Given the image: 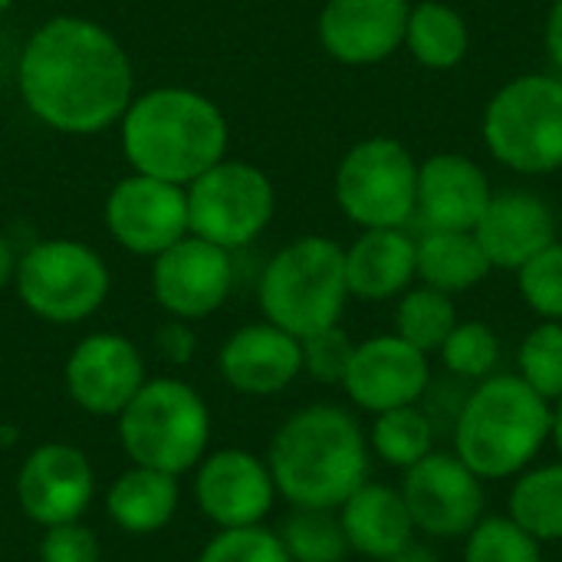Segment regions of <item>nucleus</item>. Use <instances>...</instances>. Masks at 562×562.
Returning a JSON list of instances; mask_svg holds the SVG:
<instances>
[{
	"label": "nucleus",
	"instance_id": "nucleus-43",
	"mask_svg": "<svg viewBox=\"0 0 562 562\" xmlns=\"http://www.w3.org/2000/svg\"><path fill=\"white\" fill-rule=\"evenodd\" d=\"M550 445L562 461V395L550 405Z\"/></svg>",
	"mask_w": 562,
	"mask_h": 562
},
{
	"label": "nucleus",
	"instance_id": "nucleus-15",
	"mask_svg": "<svg viewBox=\"0 0 562 562\" xmlns=\"http://www.w3.org/2000/svg\"><path fill=\"white\" fill-rule=\"evenodd\" d=\"M151 260V293L171 319H204L217 313L234 290L231 250L204 237L188 234Z\"/></svg>",
	"mask_w": 562,
	"mask_h": 562
},
{
	"label": "nucleus",
	"instance_id": "nucleus-9",
	"mask_svg": "<svg viewBox=\"0 0 562 562\" xmlns=\"http://www.w3.org/2000/svg\"><path fill=\"white\" fill-rule=\"evenodd\" d=\"M418 165L395 138H366L336 171V201L362 231L405 227L415 217Z\"/></svg>",
	"mask_w": 562,
	"mask_h": 562
},
{
	"label": "nucleus",
	"instance_id": "nucleus-19",
	"mask_svg": "<svg viewBox=\"0 0 562 562\" xmlns=\"http://www.w3.org/2000/svg\"><path fill=\"white\" fill-rule=\"evenodd\" d=\"M408 13V0H329L319 13V43L336 63L372 66L405 43Z\"/></svg>",
	"mask_w": 562,
	"mask_h": 562
},
{
	"label": "nucleus",
	"instance_id": "nucleus-23",
	"mask_svg": "<svg viewBox=\"0 0 562 562\" xmlns=\"http://www.w3.org/2000/svg\"><path fill=\"white\" fill-rule=\"evenodd\" d=\"M415 277V240L402 227L362 231V237L346 250V283L356 300H395Z\"/></svg>",
	"mask_w": 562,
	"mask_h": 562
},
{
	"label": "nucleus",
	"instance_id": "nucleus-42",
	"mask_svg": "<svg viewBox=\"0 0 562 562\" xmlns=\"http://www.w3.org/2000/svg\"><path fill=\"white\" fill-rule=\"evenodd\" d=\"M16 254H13V247H10V240L0 234V290L7 286V283H13V273H16Z\"/></svg>",
	"mask_w": 562,
	"mask_h": 562
},
{
	"label": "nucleus",
	"instance_id": "nucleus-5",
	"mask_svg": "<svg viewBox=\"0 0 562 562\" xmlns=\"http://www.w3.org/2000/svg\"><path fill=\"white\" fill-rule=\"evenodd\" d=\"M119 445L128 464H145L165 474H191L211 451L214 418L204 395L175 379H148L115 418Z\"/></svg>",
	"mask_w": 562,
	"mask_h": 562
},
{
	"label": "nucleus",
	"instance_id": "nucleus-25",
	"mask_svg": "<svg viewBox=\"0 0 562 562\" xmlns=\"http://www.w3.org/2000/svg\"><path fill=\"white\" fill-rule=\"evenodd\" d=\"M491 270L474 231H425V237L415 240L418 280L448 296L474 290Z\"/></svg>",
	"mask_w": 562,
	"mask_h": 562
},
{
	"label": "nucleus",
	"instance_id": "nucleus-18",
	"mask_svg": "<svg viewBox=\"0 0 562 562\" xmlns=\"http://www.w3.org/2000/svg\"><path fill=\"white\" fill-rule=\"evenodd\" d=\"M217 372L237 395L270 398L303 375V346L273 323H250L227 336L217 352Z\"/></svg>",
	"mask_w": 562,
	"mask_h": 562
},
{
	"label": "nucleus",
	"instance_id": "nucleus-12",
	"mask_svg": "<svg viewBox=\"0 0 562 562\" xmlns=\"http://www.w3.org/2000/svg\"><path fill=\"white\" fill-rule=\"evenodd\" d=\"M191 474L194 507L217 530L260 527L280 501L267 458L247 448L207 451Z\"/></svg>",
	"mask_w": 562,
	"mask_h": 562
},
{
	"label": "nucleus",
	"instance_id": "nucleus-38",
	"mask_svg": "<svg viewBox=\"0 0 562 562\" xmlns=\"http://www.w3.org/2000/svg\"><path fill=\"white\" fill-rule=\"evenodd\" d=\"M468 392H471V385L454 379V375H445V379L431 375V382H428V389H425L418 405L431 418L438 435H451L454 431V422H458V415H461V408L468 402Z\"/></svg>",
	"mask_w": 562,
	"mask_h": 562
},
{
	"label": "nucleus",
	"instance_id": "nucleus-35",
	"mask_svg": "<svg viewBox=\"0 0 562 562\" xmlns=\"http://www.w3.org/2000/svg\"><path fill=\"white\" fill-rule=\"evenodd\" d=\"M194 562H290L283 540L267 524L217 530Z\"/></svg>",
	"mask_w": 562,
	"mask_h": 562
},
{
	"label": "nucleus",
	"instance_id": "nucleus-11",
	"mask_svg": "<svg viewBox=\"0 0 562 562\" xmlns=\"http://www.w3.org/2000/svg\"><path fill=\"white\" fill-rule=\"evenodd\" d=\"M415 533L435 543L464 540L487 514V484L454 454L431 451L415 468L402 471L398 484Z\"/></svg>",
	"mask_w": 562,
	"mask_h": 562
},
{
	"label": "nucleus",
	"instance_id": "nucleus-7",
	"mask_svg": "<svg viewBox=\"0 0 562 562\" xmlns=\"http://www.w3.org/2000/svg\"><path fill=\"white\" fill-rule=\"evenodd\" d=\"M20 303L43 323L76 326L102 310L109 300V267L105 260L79 240L53 237L33 244L13 273Z\"/></svg>",
	"mask_w": 562,
	"mask_h": 562
},
{
	"label": "nucleus",
	"instance_id": "nucleus-24",
	"mask_svg": "<svg viewBox=\"0 0 562 562\" xmlns=\"http://www.w3.org/2000/svg\"><path fill=\"white\" fill-rule=\"evenodd\" d=\"M181 507V477L128 464L105 491V514L109 520L128 537H151L161 533Z\"/></svg>",
	"mask_w": 562,
	"mask_h": 562
},
{
	"label": "nucleus",
	"instance_id": "nucleus-1",
	"mask_svg": "<svg viewBox=\"0 0 562 562\" xmlns=\"http://www.w3.org/2000/svg\"><path fill=\"white\" fill-rule=\"evenodd\" d=\"M16 82L26 109L66 135H95L132 102L135 72L122 43L86 16H53L23 46Z\"/></svg>",
	"mask_w": 562,
	"mask_h": 562
},
{
	"label": "nucleus",
	"instance_id": "nucleus-40",
	"mask_svg": "<svg viewBox=\"0 0 562 562\" xmlns=\"http://www.w3.org/2000/svg\"><path fill=\"white\" fill-rule=\"evenodd\" d=\"M547 49H550L553 63L562 69V0L553 3L550 20H547Z\"/></svg>",
	"mask_w": 562,
	"mask_h": 562
},
{
	"label": "nucleus",
	"instance_id": "nucleus-37",
	"mask_svg": "<svg viewBox=\"0 0 562 562\" xmlns=\"http://www.w3.org/2000/svg\"><path fill=\"white\" fill-rule=\"evenodd\" d=\"M40 562H102V543L92 527L82 520L46 527L36 547Z\"/></svg>",
	"mask_w": 562,
	"mask_h": 562
},
{
	"label": "nucleus",
	"instance_id": "nucleus-10",
	"mask_svg": "<svg viewBox=\"0 0 562 562\" xmlns=\"http://www.w3.org/2000/svg\"><path fill=\"white\" fill-rule=\"evenodd\" d=\"M188 231L224 250H240L254 244L273 217V184L270 178L237 158H221L188 188Z\"/></svg>",
	"mask_w": 562,
	"mask_h": 562
},
{
	"label": "nucleus",
	"instance_id": "nucleus-16",
	"mask_svg": "<svg viewBox=\"0 0 562 562\" xmlns=\"http://www.w3.org/2000/svg\"><path fill=\"white\" fill-rule=\"evenodd\" d=\"M105 227L119 247L138 257H158L188 237V194L181 184L132 171L105 198Z\"/></svg>",
	"mask_w": 562,
	"mask_h": 562
},
{
	"label": "nucleus",
	"instance_id": "nucleus-2",
	"mask_svg": "<svg viewBox=\"0 0 562 562\" xmlns=\"http://www.w3.org/2000/svg\"><path fill=\"white\" fill-rule=\"evenodd\" d=\"M267 464L280 501L303 510H339L369 481L372 451L362 422L333 402L293 412L270 438Z\"/></svg>",
	"mask_w": 562,
	"mask_h": 562
},
{
	"label": "nucleus",
	"instance_id": "nucleus-20",
	"mask_svg": "<svg viewBox=\"0 0 562 562\" xmlns=\"http://www.w3.org/2000/svg\"><path fill=\"white\" fill-rule=\"evenodd\" d=\"M474 237L497 270H520L530 257L557 240V217L547 201L530 191L491 194Z\"/></svg>",
	"mask_w": 562,
	"mask_h": 562
},
{
	"label": "nucleus",
	"instance_id": "nucleus-39",
	"mask_svg": "<svg viewBox=\"0 0 562 562\" xmlns=\"http://www.w3.org/2000/svg\"><path fill=\"white\" fill-rule=\"evenodd\" d=\"M155 352L168 362V366H188L198 352V339L191 333V326L184 319H171L155 333Z\"/></svg>",
	"mask_w": 562,
	"mask_h": 562
},
{
	"label": "nucleus",
	"instance_id": "nucleus-36",
	"mask_svg": "<svg viewBox=\"0 0 562 562\" xmlns=\"http://www.w3.org/2000/svg\"><path fill=\"white\" fill-rule=\"evenodd\" d=\"M300 346H303V375H310L319 385H342L356 342L339 326L319 329L300 339Z\"/></svg>",
	"mask_w": 562,
	"mask_h": 562
},
{
	"label": "nucleus",
	"instance_id": "nucleus-28",
	"mask_svg": "<svg viewBox=\"0 0 562 562\" xmlns=\"http://www.w3.org/2000/svg\"><path fill=\"white\" fill-rule=\"evenodd\" d=\"M405 43L412 56L428 66V69H451L464 59L468 53V26L464 16L441 3V0H425L412 7L408 13V30Z\"/></svg>",
	"mask_w": 562,
	"mask_h": 562
},
{
	"label": "nucleus",
	"instance_id": "nucleus-8",
	"mask_svg": "<svg viewBox=\"0 0 562 562\" xmlns=\"http://www.w3.org/2000/svg\"><path fill=\"white\" fill-rule=\"evenodd\" d=\"M484 142L501 165L520 175L562 168V79L520 76L507 82L487 105Z\"/></svg>",
	"mask_w": 562,
	"mask_h": 562
},
{
	"label": "nucleus",
	"instance_id": "nucleus-30",
	"mask_svg": "<svg viewBox=\"0 0 562 562\" xmlns=\"http://www.w3.org/2000/svg\"><path fill=\"white\" fill-rule=\"evenodd\" d=\"M277 533L290 562H342L349 557V543L336 510L290 507V517L280 524Z\"/></svg>",
	"mask_w": 562,
	"mask_h": 562
},
{
	"label": "nucleus",
	"instance_id": "nucleus-33",
	"mask_svg": "<svg viewBox=\"0 0 562 562\" xmlns=\"http://www.w3.org/2000/svg\"><path fill=\"white\" fill-rule=\"evenodd\" d=\"M517 375L550 405L562 395V323L543 319L517 349Z\"/></svg>",
	"mask_w": 562,
	"mask_h": 562
},
{
	"label": "nucleus",
	"instance_id": "nucleus-26",
	"mask_svg": "<svg viewBox=\"0 0 562 562\" xmlns=\"http://www.w3.org/2000/svg\"><path fill=\"white\" fill-rule=\"evenodd\" d=\"M507 517L540 547L562 543V461H537L510 481Z\"/></svg>",
	"mask_w": 562,
	"mask_h": 562
},
{
	"label": "nucleus",
	"instance_id": "nucleus-34",
	"mask_svg": "<svg viewBox=\"0 0 562 562\" xmlns=\"http://www.w3.org/2000/svg\"><path fill=\"white\" fill-rule=\"evenodd\" d=\"M517 283H520L524 303L540 319L562 323V244L553 240L537 257H530L517 270Z\"/></svg>",
	"mask_w": 562,
	"mask_h": 562
},
{
	"label": "nucleus",
	"instance_id": "nucleus-44",
	"mask_svg": "<svg viewBox=\"0 0 562 562\" xmlns=\"http://www.w3.org/2000/svg\"><path fill=\"white\" fill-rule=\"evenodd\" d=\"M10 3H13V0H0V13H3V10H7Z\"/></svg>",
	"mask_w": 562,
	"mask_h": 562
},
{
	"label": "nucleus",
	"instance_id": "nucleus-22",
	"mask_svg": "<svg viewBox=\"0 0 562 562\" xmlns=\"http://www.w3.org/2000/svg\"><path fill=\"white\" fill-rule=\"evenodd\" d=\"M349 553L369 562H392L412 540H418L408 504L398 484L366 481L336 510Z\"/></svg>",
	"mask_w": 562,
	"mask_h": 562
},
{
	"label": "nucleus",
	"instance_id": "nucleus-32",
	"mask_svg": "<svg viewBox=\"0 0 562 562\" xmlns=\"http://www.w3.org/2000/svg\"><path fill=\"white\" fill-rule=\"evenodd\" d=\"M461 543V562H543V547L507 514H484Z\"/></svg>",
	"mask_w": 562,
	"mask_h": 562
},
{
	"label": "nucleus",
	"instance_id": "nucleus-17",
	"mask_svg": "<svg viewBox=\"0 0 562 562\" xmlns=\"http://www.w3.org/2000/svg\"><path fill=\"white\" fill-rule=\"evenodd\" d=\"M431 382V362L422 349L395 333L356 342L342 392L352 408L382 415L389 408L418 405Z\"/></svg>",
	"mask_w": 562,
	"mask_h": 562
},
{
	"label": "nucleus",
	"instance_id": "nucleus-4",
	"mask_svg": "<svg viewBox=\"0 0 562 562\" xmlns=\"http://www.w3.org/2000/svg\"><path fill=\"white\" fill-rule=\"evenodd\" d=\"M550 445V402L517 372L474 382L451 431V451L484 481H514Z\"/></svg>",
	"mask_w": 562,
	"mask_h": 562
},
{
	"label": "nucleus",
	"instance_id": "nucleus-41",
	"mask_svg": "<svg viewBox=\"0 0 562 562\" xmlns=\"http://www.w3.org/2000/svg\"><path fill=\"white\" fill-rule=\"evenodd\" d=\"M392 562H441V557L428 547V543H422V540H412L398 557Z\"/></svg>",
	"mask_w": 562,
	"mask_h": 562
},
{
	"label": "nucleus",
	"instance_id": "nucleus-6",
	"mask_svg": "<svg viewBox=\"0 0 562 562\" xmlns=\"http://www.w3.org/2000/svg\"><path fill=\"white\" fill-rule=\"evenodd\" d=\"M257 300L263 319L296 339L339 326L349 300L346 250L329 237H300L286 244L263 267Z\"/></svg>",
	"mask_w": 562,
	"mask_h": 562
},
{
	"label": "nucleus",
	"instance_id": "nucleus-13",
	"mask_svg": "<svg viewBox=\"0 0 562 562\" xmlns=\"http://www.w3.org/2000/svg\"><path fill=\"white\" fill-rule=\"evenodd\" d=\"M20 514L40 530L82 520L95 501V468L89 454L66 441L36 445L13 481Z\"/></svg>",
	"mask_w": 562,
	"mask_h": 562
},
{
	"label": "nucleus",
	"instance_id": "nucleus-3",
	"mask_svg": "<svg viewBox=\"0 0 562 562\" xmlns=\"http://www.w3.org/2000/svg\"><path fill=\"white\" fill-rule=\"evenodd\" d=\"M122 151L132 171L188 188L227 155V122L221 109L181 86H161L128 102Z\"/></svg>",
	"mask_w": 562,
	"mask_h": 562
},
{
	"label": "nucleus",
	"instance_id": "nucleus-31",
	"mask_svg": "<svg viewBox=\"0 0 562 562\" xmlns=\"http://www.w3.org/2000/svg\"><path fill=\"white\" fill-rule=\"evenodd\" d=\"M438 356H441L448 375L474 385V382H484L487 375L497 372V366H501V339L481 319H458V326L451 329V336L445 339Z\"/></svg>",
	"mask_w": 562,
	"mask_h": 562
},
{
	"label": "nucleus",
	"instance_id": "nucleus-27",
	"mask_svg": "<svg viewBox=\"0 0 562 562\" xmlns=\"http://www.w3.org/2000/svg\"><path fill=\"white\" fill-rule=\"evenodd\" d=\"M372 458H379L385 468L408 471L422 458H428L438 448V431L431 418L422 412V405L389 408L382 415H372V425L366 431Z\"/></svg>",
	"mask_w": 562,
	"mask_h": 562
},
{
	"label": "nucleus",
	"instance_id": "nucleus-29",
	"mask_svg": "<svg viewBox=\"0 0 562 562\" xmlns=\"http://www.w3.org/2000/svg\"><path fill=\"white\" fill-rule=\"evenodd\" d=\"M454 326H458V310H454V300L448 293L431 290V286H418V290L408 286L398 296L395 336H402L405 342H412L425 356L438 352Z\"/></svg>",
	"mask_w": 562,
	"mask_h": 562
},
{
	"label": "nucleus",
	"instance_id": "nucleus-14",
	"mask_svg": "<svg viewBox=\"0 0 562 562\" xmlns=\"http://www.w3.org/2000/svg\"><path fill=\"white\" fill-rule=\"evenodd\" d=\"M145 382V359L122 333H92L79 339L63 366L69 402L92 418H119Z\"/></svg>",
	"mask_w": 562,
	"mask_h": 562
},
{
	"label": "nucleus",
	"instance_id": "nucleus-21",
	"mask_svg": "<svg viewBox=\"0 0 562 562\" xmlns=\"http://www.w3.org/2000/svg\"><path fill=\"white\" fill-rule=\"evenodd\" d=\"M487 201V175L464 155H435L418 168L415 214L425 231H474Z\"/></svg>",
	"mask_w": 562,
	"mask_h": 562
}]
</instances>
